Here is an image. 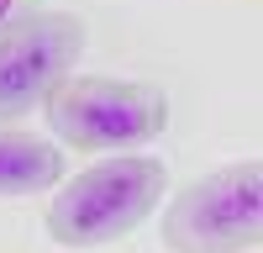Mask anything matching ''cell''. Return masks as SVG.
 I'll return each instance as SVG.
<instances>
[{"label": "cell", "mask_w": 263, "mask_h": 253, "mask_svg": "<svg viewBox=\"0 0 263 253\" xmlns=\"http://www.w3.org/2000/svg\"><path fill=\"white\" fill-rule=\"evenodd\" d=\"M168 190V164L147 153H100L74 179H58V195L42 211V227L58 248L90 253L132 238Z\"/></svg>", "instance_id": "1"}, {"label": "cell", "mask_w": 263, "mask_h": 253, "mask_svg": "<svg viewBox=\"0 0 263 253\" xmlns=\"http://www.w3.org/2000/svg\"><path fill=\"white\" fill-rule=\"evenodd\" d=\"M58 148L74 153H137L142 142L168 132V90L158 79L116 74H69L42 100Z\"/></svg>", "instance_id": "2"}, {"label": "cell", "mask_w": 263, "mask_h": 253, "mask_svg": "<svg viewBox=\"0 0 263 253\" xmlns=\"http://www.w3.org/2000/svg\"><path fill=\"white\" fill-rule=\"evenodd\" d=\"M158 232L168 253H253L263 243V164H221L174 190Z\"/></svg>", "instance_id": "3"}, {"label": "cell", "mask_w": 263, "mask_h": 253, "mask_svg": "<svg viewBox=\"0 0 263 253\" xmlns=\"http://www.w3.org/2000/svg\"><path fill=\"white\" fill-rule=\"evenodd\" d=\"M90 32L74 11H21L0 27V127L32 116L63 79L79 69Z\"/></svg>", "instance_id": "4"}, {"label": "cell", "mask_w": 263, "mask_h": 253, "mask_svg": "<svg viewBox=\"0 0 263 253\" xmlns=\"http://www.w3.org/2000/svg\"><path fill=\"white\" fill-rule=\"evenodd\" d=\"M63 179V148L27 127H0V201H21Z\"/></svg>", "instance_id": "5"}, {"label": "cell", "mask_w": 263, "mask_h": 253, "mask_svg": "<svg viewBox=\"0 0 263 253\" xmlns=\"http://www.w3.org/2000/svg\"><path fill=\"white\" fill-rule=\"evenodd\" d=\"M21 11H32V0H0V27H6V21H16Z\"/></svg>", "instance_id": "6"}]
</instances>
